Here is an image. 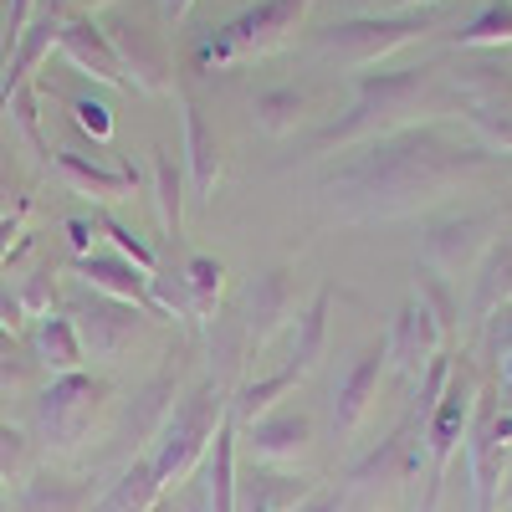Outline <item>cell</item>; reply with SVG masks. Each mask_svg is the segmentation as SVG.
I'll use <instances>...</instances> for the list:
<instances>
[{
  "label": "cell",
  "mask_w": 512,
  "mask_h": 512,
  "mask_svg": "<svg viewBox=\"0 0 512 512\" xmlns=\"http://www.w3.org/2000/svg\"><path fill=\"white\" fill-rule=\"evenodd\" d=\"M492 154L461 149L441 139L436 128H405V134L374 139L359 159L338 164L323 175V195L354 216H400V210L441 195L446 185L487 169Z\"/></svg>",
  "instance_id": "cell-1"
},
{
  "label": "cell",
  "mask_w": 512,
  "mask_h": 512,
  "mask_svg": "<svg viewBox=\"0 0 512 512\" xmlns=\"http://www.w3.org/2000/svg\"><path fill=\"white\" fill-rule=\"evenodd\" d=\"M226 415H231V400H226V390H221V379H200L195 390L175 405V415L164 420L159 446H154V456H149L159 492L180 487V482L195 472L200 456L216 446V431H221Z\"/></svg>",
  "instance_id": "cell-2"
},
{
  "label": "cell",
  "mask_w": 512,
  "mask_h": 512,
  "mask_svg": "<svg viewBox=\"0 0 512 512\" xmlns=\"http://www.w3.org/2000/svg\"><path fill=\"white\" fill-rule=\"evenodd\" d=\"M431 77H436V67L364 72V77H359V98H354V108H349L344 118H338V123L318 128V134H313V149L349 144V139H359V134H384V128H390L395 118H405V113L425 98Z\"/></svg>",
  "instance_id": "cell-3"
},
{
  "label": "cell",
  "mask_w": 512,
  "mask_h": 512,
  "mask_svg": "<svg viewBox=\"0 0 512 512\" xmlns=\"http://www.w3.org/2000/svg\"><path fill=\"white\" fill-rule=\"evenodd\" d=\"M313 0H262V6L241 11L236 21H226L216 36L200 41V67H231V62H246V57H262L272 47H282L287 31H297L303 11Z\"/></svg>",
  "instance_id": "cell-4"
},
{
  "label": "cell",
  "mask_w": 512,
  "mask_h": 512,
  "mask_svg": "<svg viewBox=\"0 0 512 512\" xmlns=\"http://www.w3.org/2000/svg\"><path fill=\"white\" fill-rule=\"evenodd\" d=\"M108 400V379L77 369V374H57L47 390L36 400V431L47 436V446L57 451H72L82 436L93 431V420Z\"/></svg>",
  "instance_id": "cell-5"
},
{
  "label": "cell",
  "mask_w": 512,
  "mask_h": 512,
  "mask_svg": "<svg viewBox=\"0 0 512 512\" xmlns=\"http://www.w3.org/2000/svg\"><path fill=\"white\" fill-rule=\"evenodd\" d=\"M441 21V6H425V11H405V16H359V21H333L318 47L328 57H344V62H379L390 57L395 47H405V41L425 36Z\"/></svg>",
  "instance_id": "cell-6"
},
{
  "label": "cell",
  "mask_w": 512,
  "mask_h": 512,
  "mask_svg": "<svg viewBox=\"0 0 512 512\" xmlns=\"http://www.w3.org/2000/svg\"><path fill=\"white\" fill-rule=\"evenodd\" d=\"M144 318H149V313H139L134 303H118V297L93 292L88 303H77V318H72V323H77V333H82V349H88L93 359H113V354H123V349L139 338Z\"/></svg>",
  "instance_id": "cell-7"
},
{
  "label": "cell",
  "mask_w": 512,
  "mask_h": 512,
  "mask_svg": "<svg viewBox=\"0 0 512 512\" xmlns=\"http://www.w3.org/2000/svg\"><path fill=\"white\" fill-rule=\"evenodd\" d=\"M57 52H62L77 72L108 82V88L134 93V82H128V72H123V62H118V52H113V41H108V26H98L93 16H67V21H62V36H57Z\"/></svg>",
  "instance_id": "cell-8"
},
{
  "label": "cell",
  "mask_w": 512,
  "mask_h": 512,
  "mask_svg": "<svg viewBox=\"0 0 512 512\" xmlns=\"http://www.w3.org/2000/svg\"><path fill=\"white\" fill-rule=\"evenodd\" d=\"M108 41H113V52H118L128 82H134L139 93H169V52H164V41L149 26L113 21L108 26Z\"/></svg>",
  "instance_id": "cell-9"
},
{
  "label": "cell",
  "mask_w": 512,
  "mask_h": 512,
  "mask_svg": "<svg viewBox=\"0 0 512 512\" xmlns=\"http://www.w3.org/2000/svg\"><path fill=\"white\" fill-rule=\"evenodd\" d=\"M72 272H77L82 282H88L93 292L118 297V303H134L139 313L159 318L154 297H149V277H144L134 262H123L118 251H88V256H72Z\"/></svg>",
  "instance_id": "cell-10"
},
{
  "label": "cell",
  "mask_w": 512,
  "mask_h": 512,
  "mask_svg": "<svg viewBox=\"0 0 512 512\" xmlns=\"http://www.w3.org/2000/svg\"><path fill=\"white\" fill-rule=\"evenodd\" d=\"M297 313V297H292V272H262L246 287V344L251 349H267L272 333Z\"/></svg>",
  "instance_id": "cell-11"
},
{
  "label": "cell",
  "mask_w": 512,
  "mask_h": 512,
  "mask_svg": "<svg viewBox=\"0 0 512 512\" xmlns=\"http://www.w3.org/2000/svg\"><path fill=\"white\" fill-rule=\"evenodd\" d=\"M466 415H472V374H451L446 395L436 400V410L425 415V441H431V461H436V477L446 472V461L466 431Z\"/></svg>",
  "instance_id": "cell-12"
},
{
  "label": "cell",
  "mask_w": 512,
  "mask_h": 512,
  "mask_svg": "<svg viewBox=\"0 0 512 512\" xmlns=\"http://www.w3.org/2000/svg\"><path fill=\"white\" fill-rule=\"evenodd\" d=\"M52 169L72 185V195H88V200H98V205L134 195V185H139L134 164H123V169H103V164L82 159V154H67V149H62V154H52Z\"/></svg>",
  "instance_id": "cell-13"
},
{
  "label": "cell",
  "mask_w": 512,
  "mask_h": 512,
  "mask_svg": "<svg viewBox=\"0 0 512 512\" xmlns=\"http://www.w3.org/2000/svg\"><path fill=\"white\" fill-rule=\"evenodd\" d=\"M185 159H190V180H195V200L210 205L216 200V180H221V139L205 123V108L195 98H185Z\"/></svg>",
  "instance_id": "cell-14"
},
{
  "label": "cell",
  "mask_w": 512,
  "mask_h": 512,
  "mask_svg": "<svg viewBox=\"0 0 512 512\" xmlns=\"http://www.w3.org/2000/svg\"><path fill=\"white\" fill-rule=\"evenodd\" d=\"M487 231H492V216H461V221H446L425 236V262L441 267V272H461L477 262V251L487 246Z\"/></svg>",
  "instance_id": "cell-15"
},
{
  "label": "cell",
  "mask_w": 512,
  "mask_h": 512,
  "mask_svg": "<svg viewBox=\"0 0 512 512\" xmlns=\"http://www.w3.org/2000/svg\"><path fill=\"white\" fill-rule=\"evenodd\" d=\"M313 436V420L303 410H267L262 420L246 425V446L256 461H287L308 446Z\"/></svg>",
  "instance_id": "cell-16"
},
{
  "label": "cell",
  "mask_w": 512,
  "mask_h": 512,
  "mask_svg": "<svg viewBox=\"0 0 512 512\" xmlns=\"http://www.w3.org/2000/svg\"><path fill=\"white\" fill-rule=\"evenodd\" d=\"M384 359H390V349L384 344H369L359 359H354V369L344 374V384H338V405H333V425L338 431H354V425L364 420V410H369V400H374V390H379V374H384Z\"/></svg>",
  "instance_id": "cell-17"
},
{
  "label": "cell",
  "mask_w": 512,
  "mask_h": 512,
  "mask_svg": "<svg viewBox=\"0 0 512 512\" xmlns=\"http://www.w3.org/2000/svg\"><path fill=\"white\" fill-rule=\"evenodd\" d=\"M507 441H512V415H492L482 431L472 436V477H477V502H482V512L497 507V477H502Z\"/></svg>",
  "instance_id": "cell-18"
},
{
  "label": "cell",
  "mask_w": 512,
  "mask_h": 512,
  "mask_svg": "<svg viewBox=\"0 0 512 512\" xmlns=\"http://www.w3.org/2000/svg\"><path fill=\"white\" fill-rule=\"evenodd\" d=\"M436 344H441V323L425 313L420 303H410L405 313H400V323H395V333H390V359L405 369V374H415L420 364H425V354H436Z\"/></svg>",
  "instance_id": "cell-19"
},
{
  "label": "cell",
  "mask_w": 512,
  "mask_h": 512,
  "mask_svg": "<svg viewBox=\"0 0 512 512\" xmlns=\"http://www.w3.org/2000/svg\"><path fill=\"white\" fill-rule=\"evenodd\" d=\"M303 374L308 369H297L292 359L277 369V374H267V379H251V384H241L236 390V400H231V415H236V425H251V420H262L282 395H292L297 384H303Z\"/></svg>",
  "instance_id": "cell-20"
},
{
  "label": "cell",
  "mask_w": 512,
  "mask_h": 512,
  "mask_svg": "<svg viewBox=\"0 0 512 512\" xmlns=\"http://www.w3.org/2000/svg\"><path fill=\"white\" fill-rule=\"evenodd\" d=\"M36 354H41V364H47L52 374H77L82 364H88V349H82L77 323H72V318H57V313L41 318V328H36Z\"/></svg>",
  "instance_id": "cell-21"
},
{
  "label": "cell",
  "mask_w": 512,
  "mask_h": 512,
  "mask_svg": "<svg viewBox=\"0 0 512 512\" xmlns=\"http://www.w3.org/2000/svg\"><path fill=\"white\" fill-rule=\"evenodd\" d=\"M93 497L88 482H72V477H52V472H41L26 482L21 492V512H82Z\"/></svg>",
  "instance_id": "cell-22"
},
{
  "label": "cell",
  "mask_w": 512,
  "mask_h": 512,
  "mask_svg": "<svg viewBox=\"0 0 512 512\" xmlns=\"http://www.w3.org/2000/svg\"><path fill=\"white\" fill-rule=\"evenodd\" d=\"M210 512H236V415L221 420L210 446Z\"/></svg>",
  "instance_id": "cell-23"
},
{
  "label": "cell",
  "mask_w": 512,
  "mask_h": 512,
  "mask_svg": "<svg viewBox=\"0 0 512 512\" xmlns=\"http://www.w3.org/2000/svg\"><path fill=\"white\" fill-rule=\"evenodd\" d=\"M159 502V482H154V461L139 456L128 472L113 482V492L98 502V512H149Z\"/></svg>",
  "instance_id": "cell-24"
},
{
  "label": "cell",
  "mask_w": 512,
  "mask_h": 512,
  "mask_svg": "<svg viewBox=\"0 0 512 512\" xmlns=\"http://www.w3.org/2000/svg\"><path fill=\"white\" fill-rule=\"evenodd\" d=\"M328 303H333V292L323 287L313 303L297 313V333H292V364H297V369H313L318 354H323V338H328Z\"/></svg>",
  "instance_id": "cell-25"
},
{
  "label": "cell",
  "mask_w": 512,
  "mask_h": 512,
  "mask_svg": "<svg viewBox=\"0 0 512 512\" xmlns=\"http://www.w3.org/2000/svg\"><path fill=\"white\" fill-rule=\"evenodd\" d=\"M175 415V374H154L139 395V415H128V436H159L164 420Z\"/></svg>",
  "instance_id": "cell-26"
},
{
  "label": "cell",
  "mask_w": 512,
  "mask_h": 512,
  "mask_svg": "<svg viewBox=\"0 0 512 512\" xmlns=\"http://www.w3.org/2000/svg\"><path fill=\"white\" fill-rule=\"evenodd\" d=\"M154 195H159V216H164V231L169 241L185 236V185H180V169L164 149L154 154Z\"/></svg>",
  "instance_id": "cell-27"
},
{
  "label": "cell",
  "mask_w": 512,
  "mask_h": 512,
  "mask_svg": "<svg viewBox=\"0 0 512 512\" xmlns=\"http://www.w3.org/2000/svg\"><path fill=\"white\" fill-rule=\"evenodd\" d=\"M180 277H185V287H190V303H195V318L205 323L210 313H216V297H221L226 267L216 262V256H205V251H195L190 262L180 267Z\"/></svg>",
  "instance_id": "cell-28"
},
{
  "label": "cell",
  "mask_w": 512,
  "mask_h": 512,
  "mask_svg": "<svg viewBox=\"0 0 512 512\" xmlns=\"http://www.w3.org/2000/svg\"><path fill=\"white\" fill-rule=\"evenodd\" d=\"M303 108H308L303 88H272V93H256V103H251L256 123H262L267 134H292L297 118H303Z\"/></svg>",
  "instance_id": "cell-29"
},
{
  "label": "cell",
  "mask_w": 512,
  "mask_h": 512,
  "mask_svg": "<svg viewBox=\"0 0 512 512\" xmlns=\"http://www.w3.org/2000/svg\"><path fill=\"white\" fill-rule=\"evenodd\" d=\"M313 487H303L297 477H251L246 487V512H292Z\"/></svg>",
  "instance_id": "cell-30"
},
{
  "label": "cell",
  "mask_w": 512,
  "mask_h": 512,
  "mask_svg": "<svg viewBox=\"0 0 512 512\" xmlns=\"http://www.w3.org/2000/svg\"><path fill=\"white\" fill-rule=\"evenodd\" d=\"M461 47H492V41H512V0H492L482 16H472L456 31Z\"/></svg>",
  "instance_id": "cell-31"
},
{
  "label": "cell",
  "mask_w": 512,
  "mask_h": 512,
  "mask_svg": "<svg viewBox=\"0 0 512 512\" xmlns=\"http://www.w3.org/2000/svg\"><path fill=\"white\" fill-rule=\"evenodd\" d=\"M93 226H98V231H103V236L113 241V251L123 256V262H134V267H139L144 277H154L159 256H154V251H149V246H144V241L134 236V226H123L118 216H108V210H98V216H93Z\"/></svg>",
  "instance_id": "cell-32"
},
{
  "label": "cell",
  "mask_w": 512,
  "mask_h": 512,
  "mask_svg": "<svg viewBox=\"0 0 512 512\" xmlns=\"http://www.w3.org/2000/svg\"><path fill=\"white\" fill-rule=\"evenodd\" d=\"M6 108H11L16 128L26 134V144L41 154V164H52V154H57V149H52L47 139H41V118H36V77H31V82H21V88L11 93V103H6Z\"/></svg>",
  "instance_id": "cell-33"
},
{
  "label": "cell",
  "mask_w": 512,
  "mask_h": 512,
  "mask_svg": "<svg viewBox=\"0 0 512 512\" xmlns=\"http://www.w3.org/2000/svg\"><path fill=\"white\" fill-rule=\"evenodd\" d=\"M472 123L482 128V134H487L492 144H502V154H512V108H507L502 98L477 103V108H472Z\"/></svg>",
  "instance_id": "cell-34"
},
{
  "label": "cell",
  "mask_w": 512,
  "mask_h": 512,
  "mask_svg": "<svg viewBox=\"0 0 512 512\" xmlns=\"http://www.w3.org/2000/svg\"><path fill=\"white\" fill-rule=\"evenodd\" d=\"M16 297H21L26 318H47V313H52V297H57V287H52V267H36Z\"/></svg>",
  "instance_id": "cell-35"
},
{
  "label": "cell",
  "mask_w": 512,
  "mask_h": 512,
  "mask_svg": "<svg viewBox=\"0 0 512 512\" xmlns=\"http://www.w3.org/2000/svg\"><path fill=\"white\" fill-rule=\"evenodd\" d=\"M67 108H72V118H77L82 128H93V139H98V144L113 139V118H108L103 103H93V98H67Z\"/></svg>",
  "instance_id": "cell-36"
},
{
  "label": "cell",
  "mask_w": 512,
  "mask_h": 512,
  "mask_svg": "<svg viewBox=\"0 0 512 512\" xmlns=\"http://www.w3.org/2000/svg\"><path fill=\"white\" fill-rule=\"evenodd\" d=\"M21 466H26V436L0 420V477H16Z\"/></svg>",
  "instance_id": "cell-37"
},
{
  "label": "cell",
  "mask_w": 512,
  "mask_h": 512,
  "mask_svg": "<svg viewBox=\"0 0 512 512\" xmlns=\"http://www.w3.org/2000/svg\"><path fill=\"white\" fill-rule=\"evenodd\" d=\"M26 354H21V344H16V333H6V328H0V379H6V384H21L26 379Z\"/></svg>",
  "instance_id": "cell-38"
},
{
  "label": "cell",
  "mask_w": 512,
  "mask_h": 512,
  "mask_svg": "<svg viewBox=\"0 0 512 512\" xmlns=\"http://www.w3.org/2000/svg\"><path fill=\"white\" fill-rule=\"evenodd\" d=\"M21 221H26V200L11 210V216H0V277H6V262H11L16 236H21Z\"/></svg>",
  "instance_id": "cell-39"
},
{
  "label": "cell",
  "mask_w": 512,
  "mask_h": 512,
  "mask_svg": "<svg viewBox=\"0 0 512 512\" xmlns=\"http://www.w3.org/2000/svg\"><path fill=\"white\" fill-rule=\"evenodd\" d=\"M31 16H36V0H11V16H6V41H11V47L21 41V31L31 26Z\"/></svg>",
  "instance_id": "cell-40"
},
{
  "label": "cell",
  "mask_w": 512,
  "mask_h": 512,
  "mask_svg": "<svg viewBox=\"0 0 512 512\" xmlns=\"http://www.w3.org/2000/svg\"><path fill=\"white\" fill-rule=\"evenodd\" d=\"M344 507V492H333V487H318V492H308L303 502H297L292 512H338Z\"/></svg>",
  "instance_id": "cell-41"
},
{
  "label": "cell",
  "mask_w": 512,
  "mask_h": 512,
  "mask_svg": "<svg viewBox=\"0 0 512 512\" xmlns=\"http://www.w3.org/2000/svg\"><path fill=\"white\" fill-rule=\"evenodd\" d=\"M21 323H26L21 297H6V292H0V328H6V333H21Z\"/></svg>",
  "instance_id": "cell-42"
},
{
  "label": "cell",
  "mask_w": 512,
  "mask_h": 512,
  "mask_svg": "<svg viewBox=\"0 0 512 512\" xmlns=\"http://www.w3.org/2000/svg\"><path fill=\"white\" fill-rule=\"evenodd\" d=\"M67 241H72L77 256H88V251H93V226H88V221H67Z\"/></svg>",
  "instance_id": "cell-43"
},
{
  "label": "cell",
  "mask_w": 512,
  "mask_h": 512,
  "mask_svg": "<svg viewBox=\"0 0 512 512\" xmlns=\"http://www.w3.org/2000/svg\"><path fill=\"white\" fill-rule=\"evenodd\" d=\"M16 195V175H11V164H0V205H11Z\"/></svg>",
  "instance_id": "cell-44"
},
{
  "label": "cell",
  "mask_w": 512,
  "mask_h": 512,
  "mask_svg": "<svg viewBox=\"0 0 512 512\" xmlns=\"http://www.w3.org/2000/svg\"><path fill=\"white\" fill-rule=\"evenodd\" d=\"M195 0H164V21H185Z\"/></svg>",
  "instance_id": "cell-45"
},
{
  "label": "cell",
  "mask_w": 512,
  "mask_h": 512,
  "mask_svg": "<svg viewBox=\"0 0 512 512\" xmlns=\"http://www.w3.org/2000/svg\"><path fill=\"white\" fill-rule=\"evenodd\" d=\"M379 6H384V11H415V6L425 11V6H431V0H379Z\"/></svg>",
  "instance_id": "cell-46"
},
{
  "label": "cell",
  "mask_w": 512,
  "mask_h": 512,
  "mask_svg": "<svg viewBox=\"0 0 512 512\" xmlns=\"http://www.w3.org/2000/svg\"><path fill=\"white\" fill-rule=\"evenodd\" d=\"M507 379H512V344H507Z\"/></svg>",
  "instance_id": "cell-47"
},
{
  "label": "cell",
  "mask_w": 512,
  "mask_h": 512,
  "mask_svg": "<svg viewBox=\"0 0 512 512\" xmlns=\"http://www.w3.org/2000/svg\"><path fill=\"white\" fill-rule=\"evenodd\" d=\"M149 512H169V507H164V502H154V507H149Z\"/></svg>",
  "instance_id": "cell-48"
}]
</instances>
